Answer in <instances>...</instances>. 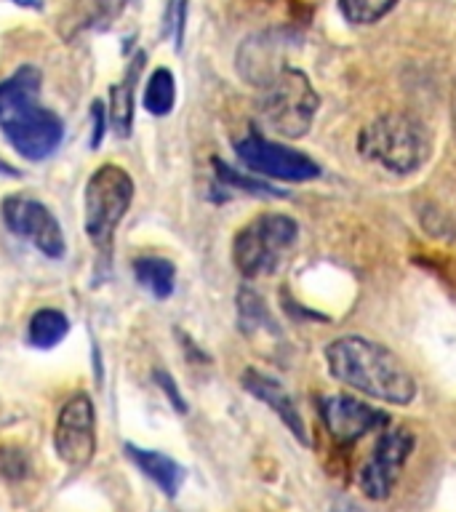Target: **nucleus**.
Segmentation results:
<instances>
[{
	"mask_svg": "<svg viewBox=\"0 0 456 512\" xmlns=\"http://www.w3.org/2000/svg\"><path fill=\"white\" fill-rule=\"evenodd\" d=\"M3 222L14 235L30 240L40 254L48 259L64 256V235L56 216L43 203L24 195H11L3 200Z\"/></svg>",
	"mask_w": 456,
	"mask_h": 512,
	"instance_id": "1a4fd4ad",
	"label": "nucleus"
},
{
	"mask_svg": "<svg viewBox=\"0 0 456 512\" xmlns=\"http://www.w3.org/2000/svg\"><path fill=\"white\" fill-rule=\"evenodd\" d=\"M16 6H24V8H43L46 0H14Z\"/></svg>",
	"mask_w": 456,
	"mask_h": 512,
	"instance_id": "a878e982",
	"label": "nucleus"
},
{
	"mask_svg": "<svg viewBox=\"0 0 456 512\" xmlns=\"http://www.w3.org/2000/svg\"><path fill=\"white\" fill-rule=\"evenodd\" d=\"M126 456L144 472V475H150V478L163 488V494H179V486H182L184 480V470L182 464H176L171 456L160 454V451H147V448L131 446V443H126Z\"/></svg>",
	"mask_w": 456,
	"mask_h": 512,
	"instance_id": "ddd939ff",
	"label": "nucleus"
},
{
	"mask_svg": "<svg viewBox=\"0 0 456 512\" xmlns=\"http://www.w3.org/2000/svg\"><path fill=\"white\" fill-rule=\"evenodd\" d=\"M318 107L320 96L312 80L296 67L272 72V78L262 86L259 115L275 134L286 139H302L312 128Z\"/></svg>",
	"mask_w": 456,
	"mask_h": 512,
	"instance_id": "7ed1b4c3",
	"label": "nucleus"
},
{
	"mask_svg": "<svg viewBox=\"0 0 456 512\" xmlns=\"http://www.w3.org/2000/svg\"><path fill=\"white\" fill-rule=\"evenodd\" d=\"M0 128L11 147L27 160H43L54 155V150L64 139L62 118L56 112L40 107L38 102L24 104L19 110L3 115Z\"/></svg>",
	"mask_w": 456,
	"mask_h": 512,
	"instance_id": "423d86ee",
	"label": "nucleus"
},
{
	"mask_svg": "<svg viewBox=\"0 0 456 512\" xmlns=\"http://www.w3.org/2000/svg\"><path fill=\"white\" fill-rule=\"evenodd\" d=\"M320 416L326 422V430L336 440L352 443L376 430L379 424H387V414L379 408L368 406L352 395H326L320 400Z\"/></svg>",
	"mask_w": 456,
	"mask_h": 512,
	"instance_id": "9b49d317",
	"label": "nucleus"
},
{
	"mask_svg": "<svg viewBox=\"0 0 456 512\" xmlns=\"http://www.w3.org/2000/svg\"><path fill=\"white\" fill-rule=\"evenodd\" d=\"M235 150H238V158L254 174L283 179V182H310V179H318L320 176V166L310 155L291 150V147H283L278 142H270V139H264L256 131H251L246 139H240L235 144Z\"/></svg>",
	"mask_w": 456,
	"mask_h": 512,
	"instance_id": "0eeeda50",
	"label": "nucleus"
},
{
	"mask_svg": "<svg viewBox=\"0 0 456 512\" xmlns=\"http://www.w3.org/2000/svg\"><path fill=\"white\" fill-rule=\"evenodd\" d=\"M142 67V56H136L131 64V75H126L123 83L112 86L110 91V123L118 136L131 134V120H134V80Z\"/></svg>",
	"mask_w": 456,
	"mask_h": 512,
	"instance_id": "dca6fc26",
	"label": "nucleus"
},
{
	"mask_svg": "<svg viewBox=\"0 0 456 512\" xmlns=\"http://www.w3.org/2000/svg\"><path fill=\"white\" fill-rule=\"evenodd\" d=\"M243 387H246L254 398L267 403V406L283 419V424H286L288 430L294 432L299 443H304V446L310 443L307 430H304L302 414H299V408L294 406V400H291V395H288L283 384L275 382L272 376L262 374V371H256V368H248L246 374H243Z\"/></svg>",
	"mask_w": 456,
	"mask_h": 512,
	"instance_id": "f8f14e48",
	"label": "nucleus"
},
{
	"mask_svg": "<svg viewBox=\"0 0 456 512\" xmlns=\"http://www.w3.org/2000/svg\"><path fill=\"white\" fill-rule=\"evenodd\" d=\"M40 91V72L38 67H22L16 70L8 80L0 83V118L8 115V112L19 110L24 104L38 102Z\"/></svg>",
	"mask_w": 456,
	"mask_h": 512,
	"instance_id": "4468645a",
	"label": "nucleus"
},
{
	"mask_svg": "<svg viewBox=\"0 0 456 512\" xmlns=\"http://www.w3.org/2000/svg\"><path fill=\"white\" fill-rule=\"evenodd\" d=\"M134 275L155 299H168L174 294V264L163 256H142L134 262Z\"/></svg>",
	"mask_w": 456,
	"mask_h": 512,
	"instance_id": "2eb2a0df",
	"label": "nucleus"
},
{
	"mask_svg": "<svg viewBox=\"0 0 456 512\" xmlns=\"http://www.w3.org/2000/svg\"><path fill=\"white\" fill-rule=\"evenodd\" d=\"M331 512H363L355 502L350 499H344V496H336L334 504H331Z\"/></svg>",
	"mask_w": 456,
	"mask_h": 512,
	"instance_id": "393cba45",
	"label": "nucleus"
},
{
	"mask_svg": "<svg viewBox=\"0 0 456 512\" xmlns=\"http://www.w3.org/2000/svg\"><path fill=\"white\" fill-rule=\"evenodd\" d=\"M91 112H94V139H91V144L99 147V144H102L104 131H107V115H104L102 102H94V110Z\"/></svg>",
	"mask_w": 456,
	"mask_h": 512,
	"instance_id": "b1692460",
	"label": "nucleus"
},
{
	"mask_svg": "<svg viewBox=\"0 0 456 512\" xmlns=\"http://www.w3.org/2000/svg\"><path fill=\"white\" fill-rule=\"evenodd\" d=\"M67 331H70V320L59 310H40L30 320V342L43 350L62 342Z\"/></svg>",
	"mask_w": 456,
	"mask_h": 512,
	"instance_id": "f3484780",
	"label": "nucleus"
},
{
	"mask_svg": "<svg viewBox=\"0 0 456 512\" xmlns=\"http://www.w3.org/2000/svg\"><path fill=\"white\" fill-rule=\"evenodd\" d=\"M176 99V80L171 75V70L166 67H158L152 72L150 80H147V88H144V107L152 115H168L174 110Z\"/></svg>",
	"mask_w": 456,
	"mask_h": 512,
	"instance_id": "a211bd4d",
	"label": "nucleus"
},
{
	"mask_svg": "<svg viewBox=\"0 0 456 512\" xmlns=\"http://www.w3.org/2000/svg\"><path fill=\"white\" fill-rule=\"evenodd\" d=\"M299 238V224L286 214H262L232 240V262L243 278H262L278 270Z\"/></svg>",
	"mask_w": 456,
	"mask_h": 512,
	"instance_id": "39448f33",
	"label": "nucleus"
},
{
	"mask_svg": "<svg viewBox=\"0 0 456 512\" xmlns=\"http://www.w3.org/2000/svg\"><path fill=\"white\" fill-rule=\"evenodd\" d=\"M411 451H414V435L406 427H390L387 432H382L368 462L358 472L360 491L376 502L387 499Z\"/></svg>",
	"mask_w": 456,
	"mask_h": 512,
	"instance_id": "6e6552de",
	"label": "nucleus"
},
{
	"mask_svg": "<svg viewBox=\"0 0 456 512\" xmlns=\"http://www.w3.org/2000/svg\"><path fill=\"white\" fill-rule=\"evenodd\" d=\"M0 470L6 472V475H24V456L22 451H16L14 448V459L8 456V448H0Z\"/></svg>",
	"mask_w": 456,
	"mask_h": 512,
	"instance_id": "5701e85b",
	"label": "nucleus"
},
{
	"mask_svg": "<svg viewBox=\"0 0 456 512\" xmlns=\"http://www.w3.org/2000/svg\"><path fill=\"white\" fill-rule=\"evenodd\" d=\"M400 0H339V11L350 24L368 27V24L382 22L384 16L395 11Z\"/></svg>",
	"mask_w": 456,
	"mask_h": 512,
	"instance_id": "6ab92c4d",
	"label": "nucleus"
},
{
	"mask_svg": "<svg viewBox=\"0 0 456 512\" xmlns=\"http://www.w3.org/2000/svg\"><path fill=\"white\" fill-rule=\"evenodd\" d=\"M326 363L336 382L347 384L360 395L392 406H408L416 398V379L411 371L395 352L374 339L342 336L326 347Z\"/></svg>",
	"mask_w": 456,
	"mask_h": 512,
	"instance_id": "f257e3e1",
	"label": "nucleus"
},
{
	"mask_svg": "<svg viewBox=\"0 0 456 512\" xmlns=\"http://www.w3.org/2000/svg\"><path fill=\"white\" fill-rule=\"evenodd\" d=\"M214 168L216 174H219V179L227 184H235V187H240V190H251V192H264V195H278V190H272L270 184L264 182H256V179H246V176L235 174L232 168H227L222 163V160H214Z\"/></svg>",
	"mask_w": 456,
	"mask_h": 512,
	"instance_id": "aec40b11",
	"label": "nucleus"
},
{
	"mask_svg": "<svg viewBox=\"0 0 456 512\" xmlns=\"http://www.w3.org/2000/svg\"><path fill=\"white\" fill-rule=\"evenodd\" d=\"M155 382H158L160 390L166 392L168 398H171V403H174L176 411H179V414H184V411H187V403H184V398L179 395V387H176L174 379H171L166 371H160V368H158V371H155Z\"/></svg>",
	"mask_w": 456,
	"mask_h": 512,
	"instance_id": "4be33fe9",
	"label": "nucleus"
},
{
	"mask_svg": "<svg viewBox=\"0 0 456 512\" xmlns=\"http://www.w3.org/2000/svg\"><path fill=\"white\" fill-rule=\"evenodd\" d=\"M184 22H187V0H168V35L174 38L176 48H182Z\"/></svg>",
	"mask_w": 456,
	"mask_h": 512,
	"instance_id": "412c9836",
	"label": "nucleus"
},
{
	"mask_svg": "<svg viewBox=\"0 0 456 512\" xmlns=\"http://www.w3.org/2000/svg\"><path fill=\"white\" fill-rule=\"evenodd\" d=\"M56 454L75 470L86 467L94 459L96 448V416L88 395H75L64 403L54 432Z\"/></svg>",
	"mask_w": 456,
	"mask_h": 512,
	"instance_id": "9d476101",
	"label": "nucleus"
},
{
	"mask_svg": "<svg viewBox=\"0 0 456 512\" xmlns=\"http://www.w3.org/2000/svg\"><path fill=\"white\" fill-rule=\"evenodd\" d=\"M358 150L390 174H414L430 158V136L411 115L387 112L360 131Z\"/></svg>",
	"mask_w": 456,
	"mask_h": 512,
	"instance_id": "f03ea898",
	"label": "nucleus"
},
{
	"mask_svg": "<svg viewBox=\"0 0 456 512\" xmlns=\"http://www.w3.org/2000/svg\"><path fill=\"white\" fill-rule=\"evenodd\" d=\"M134 200V179L120 166L96 168L83 192V224L99 254L110 256L112 238Z\"/></svg>",
	"mask_w": 456,
	"mask_h": 512,
	"instance_id": "20e7f679",
	"label": "nucleus"
}]
</instances>
